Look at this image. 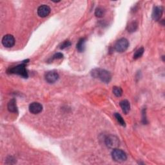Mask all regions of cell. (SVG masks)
I'll list each match as a JSON object with an SVG mask.
<instances>
[{
    "label": "cell",
    "mask_w": 165,
    "mask_h": 165,
    "mask_svg": "<svg viewBox=\"0 0 165 165\" xmlns=\"http://www.w3.org/2000/svg\"><path fill=\"white\" fill-rule=\"evenodd\" d=\"M43 110V106L41 104L38 102H32L29 105V111L30 113L33 114H38L40 112H41Z\"/></svg>",
    "instance_id": "cell-8"
},
{
    "label": "cell",
    "mask_w": 165,
    "mask_h": 165,
    "mask_svg": "<svg viewBox=\"0 0 165 165\" xmlns=\"http://www.w3.org/2000/svg\"><path fill=\"white\" fill-rule=\"evenodd\" d=\"M163 13V8L161 6H157L154 8V10L151 14L152 19L156 21L160 20Z\"/></svg>",
    "instance_id": "cell-10"
},
{
    "label": "cell",
    "mask_w": 165,
    "mask_h": 165,
    "mask_svg": "<svg viewBox=\"0 0 165 165\" xmlns=\"http://www.w3.org/2000/svg\"><path fill=\"white\" fill-rule=\"evenodd\" d=\"M105 144L108 148L115 149L119 145V141L117 137L108 136L105 138Z\"/></svg>",
    "instance_id": "cell-5"
},
{
    "label": "cell",
    "mask_w": 165,
    "mask_h": 165,
    "mask_svg": "<svg viewBox=\"0 0 165 165\" xmlns=\"http://www.w3.org/2000/svg\"><path fill=\"white\" fill-rule=\"evenodd\" d=\"M51 12L50 8L47 5H42L38 8V14L41 17H45L48 16Z\"/></svg>",
    "instance_id": "cell-9"
},
{
    "label": "cell",
    "mask_w": 165,
    "mask_h": 165,
    "mask_svg": "<svg viewBox=\"0 0 165 165\" xmlns=\"http://www.w3.org/2000/svg\"><path fill=\"white\" fill-rule=\"evenodd\" d=\"M144 52H145V49L143 47H141V48H139L138 50H137L136 51V52L134 53V54H133V59L134 60H137L140 58V57L143 55L144 53Z\"/></svg>",
    "instance_id": "cell-15"
},
{
    "label": "cell",
    "mask_w": 165,
    "mask_h": 165,
    "mask_svg": "<svg viewBox=\"0 0 165 165\" xmlns=\"http://www.w3.org/2000/svg\"><path fill=\"white\" fill-rule=\"evenodd\" d=\"M137 29V23L135 21L132 22V23H130L127 26V30L129 32H135Z\"/></svg>",
    "instance_id": "cell-16"
},
{
    "label": "cell",
    "mask_w": 165,
    "mask_h": 165,
    "mask_svg": "<svg viewBox=\"0 0 165 165\" xmlns=\"http://www.w3.org/2000/svg\"><path fill=\"white\" fill-rule=\"evenodd\" d=\"M2 42L4 47L7 48H11L14 45L15 38L11 34H7L3 37Z\"/></svg>",
    "instance_id": "cell-6"
},
{
    "label": "cell",
    "mask_w": 165,
    "mask_h": 165,
    "mask_svg": "<svg viewBox=\"0 0 165 165\" xmlns=\"http://www.w3.org/2000/svg\"><path fill=\"white\" fill-rule=\"evenodd\" d=\"M112 157L115 162L122 163L127 159V155L122 150L115 148L112 152Z\"/></svg>",
    "instance_id": "cell-3"
},
{
    "label": "cell",
    "mask_w": 165,
    "mask_h": 165,
    "mask_svg": "<svg viewBox=\"0 0 165 165\" xmlns=\"http://www.w3.org/2000/svg\"><path fill=\"white\" fill-rule=\"evenodd\" d=\"M142 121L143 124H146L147 123V120L146 118V112H145V109L143 110L142 111Z\"/></svg>",
    "instance_id": "cell-21"
},
{
    "label": "cell",
    "mask_w": 165,
    "mask_h": 165,
    "mask_svg": "<svg viewBox=\"0 0 165 165\" xmlns=\"http://www.w3.org/2000/svg\"><path fill=\"white\" fill-rule=\"evenodd\" d=\"M53 2H54V3H58V2H60V1H53Z\"/></svg>",
    "instance_id": "cell-22"
},
{
    "label": "cell",
    "mask_w": 165,
    "mask_h": 165,
    "mask_svg": "<svg viewBox=\"0 0 165 165\" xmlns=\"http://www.w3.org/2000/svg\"><path fill=\"white\" fill-rule=\"evenodd\" d=\"M113 93L116 97H121L123 94V90L121 88L118 87H113Z\"/></svg>",
    "instance_id": "cell-17"
},
{
    "label": "cell",
    "mask_w": 165,
    "mask_h": 165,
    "mask_svg": "<svg viewBox=\"0 0 165 165\" xmlns=\"http://www.w3.org/2000/svg\"><path fill=\"white\" fill-rule=\"evenodd\" d=\"M120 106L123 110L124 114H127L130 110V104L127 99H124L120 102Z\"/></svg>",
    "instance_id": "cell-11"
},
{
    "label": "cell",
    "mask_w": 165,
    "mask_h": 165,
    "mask_svg": "<svg viewBox=\"0 0 165 165\" xmlns=\"http://www.w3.org/2000/svg\"><path fill=\"white\" fill-rule=\"evenodd\" d=\"M29 61V60H25L21 64L14 66V67L9 68L7 70V73L10 74H17L24 78H27L29 75L27 70L26 69V63H27Z\"/></svg>",
    "instance_id": "cell-2"
},
{
    "label": "cell",
    "mask_w": 165,
    "mask_h": 165,
    "mask_svg": "<svg viewBox=\"0 0 165 165\" xmlns=\"http://www.w3.org/2000/svg\"><path fill=\"white\" fill-rule=\"evenodd\" d=\"M105 10L101 7L97 8L95 11V16L97 17H102L105 14Z\"/></svg>",
    "instance_id": "cell-18"
},
{
    "label": "cell",
    "mask_w": 165,
    "mask_h": 165,
    "mask_svg": "<svg viewBox=\"0 0 165 165\" xmlns=\"http://www.w3.org/2000/svg\"><path fill=\"white\" fill-rule=\"evenodd\" d=\"M92 76L95 78H99L101 81L105 83H109L112 79L111 74L105 69H95L91 72Z\"/></svg>",
    "instance_id": "cell-1"
},
{
    "label": "cell",
    "mask_w": 165,
    "mask_h": 165,
    "mask_svg": "<svg viewBox=\"0 0 165 165\" xmlns=\"http://www.w3.org/2000/svg\"><path fill=\"white\" fill-rule=\"evenodd\" d=\"M45 81L48 83H54L59 79V74L55 71H48L44 74Z\"/></svg>",
    "instance_id": "cell-7"
},
{
    "label": "cell",
    "mask_w": 165,
    "mask_h": 165,
    "mask_svg": "<svg viewBox=\"0 0 165 165\" xmlns=\"http://www.w3.org/2000/svg\"><path fill=\"white\" fill-rule=\"evenodd\" d=\"M129 47V42L126 38H121L115 43L114 45L115 50L118 52H125Z\"/></svg>",
    "instance_id": "cell-4"
},
{
    "label": "cell",
    "mask_w": 165,
    "mask_h": 165,
    "mask_svg": "<svg viewBox=\"0 0 165 165\" xmlns=\"http://www.w3.org/2000/svg\"><path fill=\"white\" fill-rule=\"evenodd\" d=\"M86 41H87V38H81L78 41L76 44V48L79 52H83L84 50V49H85Z\"/></svg>",
    "instance_id": "cell-13"
},
{
    "label": "cell",
    "mask_w": 165,
    "mask_h": 165,
    "mask_svg": "<svg viewBox=\"0 0 165 165\" xmlns=\"http://www.w3.org/2000/svg\"><path fill=\"white\" fill-rule=\"evenodd\" d=\"M63 57V54L62 53H60V52H58V53H55L54 55H53L52 57L51 60H60V59H62Z\"/></svg>",
    "instance_id": "cell-19"
},
{
    "label": "cell",
    "mask_w": 165,
    "mask_h": 165,
    "mask_svg": "<svg viewBox=\"0 0 165 165\" xmlns=\"http://www.w3.org/2000/svg\"><path fill=\"white\" fill-rule=\"evenodd\" d=\"M71 45V43L70 41H65L63 43H62L61 44V46H60V49H62V50H63V49H65L66 48H67L69 47H70Z\"/></svg>",
    "instance_id": "cell-20"
},
{
    "label": "cell",
    "mask_w": 165,
    "mask_h": 165,
    "mask_svg": "<svg viewBox=\"0 0 165 165\" xmlns=\"http://www.w3.org/2000/svg\"><path fill=\"white\" fill-rule=\"evenodd\" d=\"M7 108L8 111L12 113L17 112V106L16 105V101L15 99H11L7 105Z\"/></svg>",
    "instance_id": "cell-12"
},
{
    "label": "cell",
    "mask_w": 165,
    "mask_h": 165,
    "mask_svg": "<svg viewBox=\"0 0 165 165\" xmlns=\"http://www.w3.org/2000/svg\"><path fill=\"white\" fill-rule=\"evenodd\" d=\"M114 116L120 125H121L122 127H126V123H125V121H124V120L123 119V117L121 115H120L119 113H115Z\"/></svg>",
    "instance_id": "cell-14"
}]
</instances>
